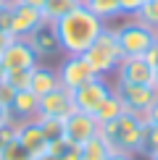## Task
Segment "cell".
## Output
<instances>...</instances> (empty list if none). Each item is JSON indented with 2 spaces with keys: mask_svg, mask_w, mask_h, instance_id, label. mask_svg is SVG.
<instances>
[{
  "mask_svg": "<svg viewBox=\"0 0 158 160\" xmlns=\"http://www.w3.org/2000/svg\"><path fill=\"white\" fill-rule=\"evenodd\" d=\"M0 63L5 66V71H29L40 66V58L32 50L29 39H11V45L0 55Z\"/></svg>",
  "mask_w": 158,
  "mask_h": 160,
  "instance_id": "9c48e42d",
  "label": "cell"
},
{
  "mask_svg": "<svg viewBox=\"0 0 158 160\" xmlns=\"http://www.w3.org/2000/svg\"><path fill=\"white\" fill-rule=\"evenodd\" d=\"M13 95H16V92H13V87H11L8 82H3V84H0V102H3V105H8V108H11Z\"/></svg>",
  "mask_w": 158,
  "mask_h": 160,
  "instance_id": "f546056e",
  "label": "cell"
},
{
  "mask_svg": "<svg viewBox=\"0 0 158 160\" xmlns=\"http://www.w3.org/2000/svg\"><path fill=\"white\" fill-rule=\"evenodd\" d=\"M11 21H13V3H0V32L11 34Z\"/></svg>",
  "mask_w": 158,
  "mask_h": 160,
  "instance_id": "4316f807",
  "label": "cell"
},
{
  "mask_svg": "<svg viewBox=\"0 0 158 160\" xmlns=\"http://www.w3.org/2000/svg\"><path fill=\"white\" fill-rule=\"evenodd\" d=\"M142 152H148V155H153V152H158V126H148V123H145Z\"/></svg>",
  "mask_w": 158,
  "mask_h": 160,
  "instance_id": "484cf974",
  "label": "cell"
},
{
  "mask_svg": "<svg viewBox=\"0 0 158 160\" xmlns=\"http://www.w3.org/2000/svg\"><path fill=\"white\" fill-rule=\"evenodd\" d=\"M79 3H82V0H45L42 18H45V21H50V24H55L58 18H63L69 11H74Z\"/></svg>",
  "mask_w": 158,
  "mask_h": 160,
  "instance_id": "e0dca14e",
  "label": "cell"
},
{
  "mask_svg": "<svg viewBox=\"0 0 158 160\" xmlns=\"http://www.w3.org/2000/svg\"><path fill=\"white\" fill-rule=\"evenodd\" d=\"M145 3H148V0H145Z\"/></svg>",
  "mask_w": 158,
  "mask_h": 160,
  "instance_id": "7bdbcfd3",
  "label": "cell"
},
{
  "mask_svg": "<svg viewBox=\"0 0 158 160\" xmlns=\"http://www.w3.org/2000/svg\"><path fill=\"white\" fill-rule=\"evenodd\" d=\"M153 89L158 92V66H155V71H153Z\"/></svg>",
  "mask_w": 158,
  "mask_h": 160,
  "instance_id": "f35d334b",
  "label": "cell"
},
{
  "mask_svg": "<svg viewBox=\"0 0 158 160\" xmlns=\"http://www.w3.org/2000/svg\"><path fill=\"white\" fill-rule=\"evenodd\" d=\"M116 42L121 48L124 58H142L155 45V29H150L148 24H142L140 18L132 16L129 21H124L116 29Z\"/></svg>",
  "mask_w": 158,
  "mask_h": 160,
  "instance_id": "277c9868",
  "label": "cell"
},
{
  "mask_svg": "<svg viewBox=\"0 0 158 160\" xmlns=\"http://www.w3.org/2000/svg\"><path fill=\"white\" fill-rule=\"evenodd\" d=\"M155 45H158V32H155Z\"/></svg>",
  "mask_w": 158,
  "mask_h": 160,
  "instance_id": "b9f144b4",
  "label": "cell"
},
{
  "mask_svg": "<svg viewBox=\"0 0 158 160\" xmlns=\"http://www.w3.org/2000/svg\"><path fill=\"white\" fill-rule=\"evenodd\" d=\"M150 160H158V152H153V155H150Z\"/></svg>",
  "mask_w": 158,
  "mask_h": 160,
  "instance_id": "ab89813d",
  "label": "cell"
},
{
  "mask_svg": "<svg viewBox=\"0 0 158 160\" xmlns=\"http://www.w3.org/2000/svg\"><path fill=\"white\" fill-rule=\"evenodd\" d=\"M103 29H105V24L79 3L74 11H69L63 18L55 21V34H58V42H61V52H66V55H84V50L97 39V34Z\"/></svg>",
  "mask_w": 158,
  "mask_h": 160,
  "instance_id": "6da1fadb",
  "label": "cell"
},
{
  "mask_svg": "<svg viewBox=\"0 0 158 160\" xmlns=\"http://www.w3.org/2000/svg\"><path fill=\"white\" fill-rule=\"evenodd\" d=\"M108 155H111V147L100 137V129H97V134L87 144H82V160H108Z\"/></svg>",
  "mask_w": 158,
  "mask_h": 160,
  "instance_id": "ffe728a7",
  "label": "cell"
},
{
  "mask_svg": "<svg viewBox=\"0 0 158 160\" xmlns=\"http://www.w3.org/2000/svg\"><path fill=\"white\" fill-rule=\"evenodd\" d=\"M142 5H145V0H118V8H121L124 16H137V11Z\"/></svg>",
  "mask_w": 158,
  "mask_h": 160,
  "instance_id": "83f0119b",
  "label": "cell"
},
{
  "mask_svg": "<svg viewBox=\"0 0 158 160\" xmlns=\"http://www.w3.org/2000/svg\"><path fill=\"white\" fill-rule=\"evenodd\" d=\"M11 39H13V37L8 34V32H0V55H3V50L11 45Z\"/></svg>",
  "mask_w": 158,
  "mask_h": 160,
  "instance_id": "e575fe53",
  "label": "cell"
},
{
  "mask_svg": "<svg viewBox=\"0 0 158 160\" xmlns=\"http://www.w3.org/2000/svg\"><path fill=\"white\" fill-rule=\"evenodd\" d=\"M134 18H140L142 24H148L150 29H155L158 32V0H148V3L142 5L140 11H137V16Z\"/></svg>",
  "mask_w": 158,
  "mask_h": 160,
  "instance_id": "7402d4cb",
  "label": "cell"
},
{
  "mask_svg": "<svg viewBox=\"0 0 158 160\" xmlns=\"http://www.w3.org/2000/svg\"><path fill=\"white\" fill-rule=\"evenodd\" d=\"M16 142L21 144V147L29 152L32 158L45 155L48 147H50V142H48V137H45V131H42V126H40L37 118L16 123Z\"/></svg>",
  "mask_w": 158,
  "mask_h": 160,
  "instance_id": "30bf717a",
  "label": "cell"
},
{
  "mask_svg": "<svg viewBox=\"0 0 158 160\" xmlns=\"http://www.w3.org/2000/svg\"><path fill=\"white\" fill-rule=\"evenodd\" d=\"M153 66L145 58H121L116 68L118 84H150L153 87Z\"/></svg>",
  "mask_w": 158,
  "mask_h": 160,
  "instance_id": "7c38bea8",
  "label": "cell"
},
{
  "mask_svg": "<svg viewBox=\"0 0 158 160\" xmlns=\"http://www.w3.org/2000/svg\"><path fill=\"white\" fill-rule=\"evenodd\" d=\"M8 123H13L11 108H8V105H3V102H0V126H8Z\"/></svg>",
  "mask_w": 158,
  "mask_h": 160,
  "instance_id": "1f68e13d",
  "label": "cell"
},
{
  "mask_svg": "<svg viewBox=\"0 0 158 160\" xmlns=\"http://www.w3.org/2000/svg\"><path fill=\"white\" fill-rule=\"evenodd\" d=\"M55 74H58L61 87H66L69 92H74V89H79V87H84L87 82L95 79V71L90 68V63L82 55H66V61L58 66Z\"/></svg>",
  "mask_w": 158,
  "mask_h": 160,
  "instance_id": "ba28073f",
  "label": "cell"
},
{
  "mask_svg": "<svg viewBox=\"0 0 158 160\" xmlns=\"http://www.w3.org/2000/svg\"><path fill=\"white\" fill-rule=\"evenodd\" d=\"M13 139H16V123L0 126V150H3L8 142H13Z\"/></svg>",
  "mask_w": 158,
  "mask_h": 160,
  "instance_id": "f1b7e54d",
  "label": "cell"
},
{
  "mask_svg": "<svg viewBox=\"0 0 158 160\" xmlns=\"http://www.w3.org/2000/svg\"><path fill=\"white\" fill-rule=\"evenodd\" d=\"M142 118H145V123H148V126H158V97H155V102L148 108V113H145Z\"/></svg>",
  "mask_w": 158,
  "mask_h": 160,
  "instance_id": "4dcf8cb0",
  "label": "cell"
},
{
  "mask_svg": "<svg viewBox=\"0 0 158 160\" xmlns=\"http://www.w3.org/2000/svg\"><path fill=\"white\" fill-rule=\"evenodd\" d=\"M5 82L13 87V92H21V89H29L32 84V68L29 71H8Z\"/></svg>",
  "mask_w": 158,
  "mask_h": 160,
  "instance_id": "d4e9b609",
  "label": "cell"
},
{
  "mask_svg": "<svg viewBox=\"0 0 158 160\" xmlns=\"http://www.w3.org/2000/svg\"><path fill=\"white\" fill-rule=\"evenodd\" d=\"M0 160H34V158H32L29 152L13 139V142H8L3 150H0Z\"/></svg>",
  "mask_w": 158,
  "mask_h": 160,
  "instance_id": "603a6c76",
  "label": "cell"
},
{
  "mask_svg": "<svg viewBox=\"0 0 158 160\" xmlns=\"http://www.w3.org/2000/svg\"><path fill=\"white\" fill-rule=\"evenodd\" d=\"M34 160H58V158L50 155V152H45V155H40V158H34Z\"/></svg>",
  "mask_w": 158,
  "mask_h": 160,
  "instance_id": "74e56055",
  "label": "cell"
},
{
  "mask_svg": "<svg viewBox=\"0 0 158 160\" xmlns=\"http://www.w3.org/2000/svg\"><path fill=\"white\" fill-rule=\"evenodd\" d=\"M40 126H42L48 142H55V139H63V121H55V118H37Z\"/></svg>",
  "mask_w": 158,
  "mask_h": 160,
  "instance_id": "cb8c5ba5",
  "label": "cell"
},
{
  "mask_svg": "<svg viewBox=\"0 0 158 160\" xmlns=\"http://www.w3.org/2000/svg\"><path fill=\"white\" fill-rule=\"evenodd\" d=\"M142 58H145V61H148V63H150V66L155 68V66H158V45H153V48H150L148 52H145Z\"/></svg>",
  "mask_w": 158,
  "mask_h": 160,
  "instance_id": "d6a6232c",
  "label": "cell"
},
{
  "mask_svg": "<svg viewBox=\"0 0 158 160\" xmlns=\"http://www.w3.org/2000/svg\"><path fill=\"white\" fill-rule=\"evenodd\" d=\"M26 39H29L32 50L37 52V58H53L55 52H61V42H58V34H55V24H50V21H42Z\"/></svg>",
  "mask_w": 158,
  "mask_h": 160,
  "instance_id": "5bb4252c",
  "label": "cell"
},
{
  "mask_svg": "<svg viewBox=\"0 0 158 160\" xmlns=\"http://www.w3.org/2000/svg\"><path fill=\"white\" fill-rule=\"evenodd\" d=\"M16 3H21V5H29V8H37V11H42L45 0H16Z\"/></svg>",
  "mask_w": 158,
  "mask_h": 160,
  "instance_id": "d590c367",
  "label": "cell"
},
{
  "mask_svg": "<svg viewBox=\"0 0 158 160\" xmlns=\"http://www.w3.org/2000/svg\"><path fill=\"white\" fill-rule=\"evenodd\" d=\"M121 113H124V105H121V100H118V95H116V92H111V97L105 100V102L100 105V108H97V113H95L92 118L97 121V126H103V123H111L113 118H118Z\"/></svg>",
  "mask_w": 158,
  "mask_h": 160,
  "instance_id": "d6986e66",
  "label": "cell"
},
{
  "mask_svg": "<svg viewBox=\"0 0 158 160\" xmlns=\"http://www.w3.org/2000/svg\"><path fill=\"white\" fill-rule=\"evenodd\" d=\"M100 137L108 142V147L116 150V152L140 155L142 152V139H145V118L124 110L121 116L113 118L111 123L100 126Z\"/></svg>",
  "mask_w": 158,
  "mask_h": 160,
  "instance_id": "7a4b0ae2",
  "label": "cell"
},
{
  "mask_svg": "<svg viewBox=\"0 0 158 160\" xmlns=\"http://www.w3.org/2000/svg\"><path fill=\"white\" fill-rule=\"evenodd\" d=\"M0 3H3V0H0Z\"/></svg>",
  "mask_w": 158,
  "mask_h": 160,
  "instance_id": "ee69618b",
  "label": "cell"
},
{
  "mask_svg": "<svg viewBox=\"0 0 158 160\" xmlns=\"http://www.w3.org/2000/svg\"><path fill=\"white\" fill-rule=\"evenodd\" d=\"M3 3H16V0H3Z\"/></svg>",
  "mask_w": 158,
  "mask_h": 160,
  "instance_id": "60d3db41",
  "label": "cell"
},
{
  "mask_svg": "<svg viewBox=\"0 0 158 160\" xmlns=\"http://www.w3.org/2000/svg\"><path fill=\"white\" fill-rule=\"evenodd\" d=\"M50 155H55L58 160H82V144H74L69 142V139H55V142H50L48 147Z\"/></svg>",
  "mask_w": 158,
  "mask_h": 160,
  "instance_id": "44dd1931",
  "label": "cell"
},
{
  "mask_svg": "<svg viewBox=\"0 0 158 160\" xmlns=\"http://www.w3.org/2000/svg\"><path fill=\"white\" fill-rule=\"evenodd\" d=\"M108 160H137V155H129V152H116V150H111Z\"/></svg>",
  "mask_w": 158,
  "mask_h": 160,
  "instance_id": "836d02e7",
  "label": "cell"
},
{
  "mask_svg": "<svg viewBox=\"0 0 158 160\" xmlns=\"http://www.w3.org/2000/svg\"><path fill=\"white\" fill-rule=\"evenodd\" d=\"M97 121L92 116H87V113H79L74 110L69 118L63 121V137L69 139V142H74V144H87L92 137L97 134Z\"/></svg>",
  "mask_w": 158,
  "mask_h": 160,
  "instance_id": "8fae6325",
  "label": "cell"
},
{
  "mask_svg": "<svg viewBox=\"0 0 158 160\" xmlns=\"http://www.w3.org/2000/svg\"><path fill=\"white\" fill-rule=\"evenodd\" d=\"M37 102H40V97L32 89L16 92V95H13V102H11V116L16 118L18 123L32 121V118H37Z\"/></svg>",
  "mask_w": 158,
  "mask_h": 160,
  "instance_id": "9a60e30c",
  "label": "cell"
},
{
  "mask_svg": "<svg viewBox=\"0 0 158 160\" xmlns=\"http://www.w3.org/2000/svg\"><path fill=\"white\" fill-rule=\"evenodd\" d=\"M42 21H45V18H42V11L29 8V5H21V3H13L11 37H13V39H26Z\"/></svg>",
  "mask_w": 158,
  "mask_h": 160,
  "instance_id": "4fadbf2b",
  "label": "cell"
},
{
  "mask_svg": "<svg viewBox=\"0 0 158 160\" xmlns=\"http://www.w3.org/2000/svg\"><path fill=\"white\" fill-rule=\"evenodd\" d=\"M113 92L118 95V100H121L124 110L134 113V116H145L148 108L155 102V97H158V92L150 84H116Z\"/></svg>",
  "mask_w": 158,
  "mask_h": 160,
  "instance_id": "8992f818",
  "label": "cell"
},
{
  "mask_svg": "<svg viewBox=\"0 0 158 160\" xmlns=\"http://www.w3.org/2000/svg\"><path fill=\"white\" fill-rule=\"evenodd\" d=\"M84 61L90 63V68L95 71V76H108V74H116L118 63H121V48L116 42V29H105L97 34V39L84 50Z\"/></svg>",
  "mask_w": 158,
  "mask_h": 160,
  "instance_id": "3957f363",
  "label": "cell"
},
{
  "mask_svg": "<svg viewBox=\"0 0 158 160\" xmlns=\"http://www.w3.org/2000/svg\"><path fill=\"white\" fill-rule=\"evenodd\" d=\"M76 108H74V97L66 87H55L53 92L40 97L37 102V118H55V121H66Z\"/></svg>",
  "mask_w": 158,
  "mask_h": 160,
  "instance_id": "52a82bcc",
  "label": "cell"
},
{
  "mask_svg": "<svg viewBox=\"0 0 158 160\" xmlns=\"http://www.w3.org/2000/svg\"><path fill=\"white\" fill-rule=\"evenodd\" d=\"M111 92H113V87L105 82L103 76H95L92 82H87L84 87H79V89L71 92V97H74V108H76L79 113L95 116L97 108H100L105 100L111 97Z\"/></svg>",
  "mask_w": 158,
  "mask_h": 160,
  "instance_id": "5b68a950",
  "label": "cell"
},
{
  "mask_svg": "<svg viewBox=\"0 0 158 160\" xmlns=\"http://www.w3.org/2000/svg\"><path fill=\"white\" fill-rule=\"evenodd\" d=\"M55 87H61L55 68H48V66H34V68H32V84H29V89L34 92L37 97L53 92Z\"/></svg>",
  "mask_w": 158,
  "mask_h": 160,
  "instance_id": "2e32d148",
  "label": "cell"
},
{
  "mask_svg": "<svg viewBox=\"0 0 158 160\" xmlns=\"http://www.w3.org/2000/svg\"><path fill=\"white\" fill-rule=\"evenodd\" d=\"M5 76H8V71H5V66H3V63H0V84H3V82H5Z\"/></svg>",
  "mask_w": 158,
  "mask_h": 160,
  "instance_id": "8d00e7d4",
  "label": "cell"
},
{
  "mask_svg": "<svg viewBox=\"0 0 158 160\" xmlns=\"http://www.w3.org/2000/svg\"><path fill=\"white\" fill-rule=\"evenodd\" d=\"M82 5L87 8L90 13H95L100 21L105 18H116L121 16V8H118V0H82Z\"/></svg>",
  "mask_w": 158,
  "mask_h": 160,
  "instance_id": "ac0fdd59",
  "label": "cell"
}]
</instances>
